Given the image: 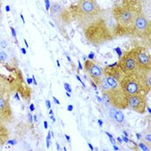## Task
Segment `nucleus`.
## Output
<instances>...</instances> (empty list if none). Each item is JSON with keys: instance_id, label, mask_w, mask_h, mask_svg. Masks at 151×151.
<instances>
[{"instance_id": "obj_1", "label": "nucleus", "mask_w": 151, "mask_h": 151, "mask_svg": "<svg viewBox=\"0 0 151 151\" xmlns=\"http://www.w3.org/2000/svg\"><path fill=\"white\" fill-rule=\"evenodd\" d=\"M83 31L87 42L93 45H101L116 38V23L111 8L102 9L95 21Z\"/></svg>"}, {"instance_id": "obj_2", "label": "nucleus", "mask_w": 151, "mask_h": 151, "mask_svg": "<svg viewBox=\"0 0 151 151\" xmlns=\"http://www.w3.org/2000/svg\"><path fill=\"white\" fill-rule=\"evenodd\" d=\"M112 15L116 20V35H131L133 23L142 13V3L134 0H122L111 7Z\"/></svg>"}, {"instance_id": "obj_3", "label": "nucleus", "mask_w": 151, "mask_h": 151, "mask_svg": "<svg viewBox=\"0 0 151 151\" xmlns=\"http://www.w3.org/2000/svg\"><path fill=\"white\" fill-rule=\"evenodd\" d=\"M102 11L95 0H79L68 9L71 17L74 19L82 29L95 21Z\"/></svg>"}, {"instance_id": "obj_4", "label": "nucleus", "mask_w": 151, "mask_h": 151, "mask_svg": "<svg viewBox=\"0 0 151 151\" xmlns=\"http://www.w3.org/2000/svg\"><path fill=\"white\" fill-rule=\"evenodd\" d=\"M119 83L127 97L136 94L147 95L150 91V71L124 74Z\"/></svg>"}, {"instance_id": "obj_5", "label": "nucleus", "mask_w": 151, "mask_h": 151, "mask_svg": "<svg viewBox=\"0 0 151 151\" xmlns=\"http://www.w3.org/2000/svg\"><path fill=\"white\" fill-rule=\"evenodd\" d=\"M105 76L110 86V90L108 92H102L103 101L105 105L117 110L128 108V97L121 87L120 83L111 76Z\"/></svg>"}, {"instance_id": "obj_6", "label": "nucleus", "mask_w": 151, "mask_h": 151, "mask_svg": "<svg viewBox=\"0 0 151 151\" xmlns=\"http://www.w3.org/2000/svg\"><path fill=\"white\" fill-rule=\"evenodd\" d=\"M12 119V111L10 105V94L7 86L0 81V122L6 124Z\"/></svg>"}, {"instance_id": "obj_7", "label": "nucleus", "mask_w": 151, "mask_h": 151, "mask_svg": "<svg viewBox=\"0 0 151 151\" xmlns=\"http://www.w3.org/2000/svg\"><path fill=\"white\" fill-rule=\"evenodd\" d=\"M131 35L141 38L150 36V22L143 12L136 18L133 23Z\"/></svg>"}, {"instance_id": "obj_8", "label": "nucleus", "mask_w": 151, "mask_h": 151, "mask_svg": "<svg viewBox=\"0 0 151 151\" xmlns=\"http://www.w3.org/2000/svg\"><path fill=\"white\" fill-rule=\"evenodd\" d=\"M132 52L138 69L142 72L151 71L150 55L147 49L143 47H136L132 48Z\"/></svg>"}, {"instance_id": "obj_9", "label": "nucleus", "mask_w": 151, "mask_h": 151, "mask_svg": "<svg viewBox=\"0 0 151 151\" xmlns=\"http://www.w3.org/2000/svg\"><path fill=\"white\" fill-rule=\"evenodd\" d=\"M117 66L124 72V74H130L140 71L136 63V60L134 57L132 49L124 52L122 55V56L120 57L117 62Z\"/></svg>"}, {"instance_id": "obj_10", "label": "nucleus", "mask_w": 151, "mask_h": 151, "mask_svg": "<svg viewBox=\"0 0 151 151\" xmlns=\"http://www.w3.org/2000/svg\"><path fill=\"white\" fill-rule=\"evenodd\" d=\"M128 108L134 111L143 114L147 109V99L145 94H136L128 97Z\"/></svg>"}, {"instance_id": "obj_11", "label": "nucleus", "mask_w": 151, "mask_h": 151, "mask_svg": "<svg viewBox=\"0 0 151 151\" xmlns=\"http://www.w3.org/2000/svg\"><path fill=\"white\" fill-rule=\"evenodd\" d=\"M50 14L51 17L57 20L58 22H62L64 23H69L71 17L69 12L68 9H65L64 6L58 3H54L50 6Z\"/></svg>"}, {"instance_id": "obj_12", "label": "nucleus", "mask_w": 151, "mask_h": 151, "mask_svg": "<svg viewBox=\"0 0 151 151\" xmlns=\"http://www.w3.org/2000/svg\"><path fill=\"white\" fill-rule=\"evenodd\" d=\"M84 68L86 71V73L90 75L91 79L95 84H97L100 81V79L105 75L103 69L92 60H87L84 62Z\"/></svg>"}, {"instance_id": "obj_13", "label": "nucleus", "mask_w": 151, "mask_h": 151, "mask_svg": "<svg viewBox=\"0 0 151 151\" xmlns=\"http://www.w3.org/2000/svg\"><path fill=\"white\" fill-rule=\"evenodd\" d=\"M104 74L107 76H111L112 77L114 80H116V81H120L121 79L124 77V73L122 70L120 69V68L117 66V62H115L114 64L109 65L104 69Z\"/></svg>"}, {"instance_id": "obj_14", "label": "nucleus", "mask_w": 151, "mask_h": 151, "mask_svg": "<svg viewBox=\"0 0 151 151\" xmlns=\"http://www.w3.org/2000/svg\"><path fill=\"white\" fill-rule=\"evenodd\" d=\"M4 124L0 122V146L4 145L9 138V130Z\"/></svg>"}, {"instance_id": "obj_15", "label": "nucleus", "mask_w": 151, "mask_h": 151, "mask_svg": "<svg viewBox=\"0 0 151 151\" xmlns=\"http://www.w3.org/2000/svg\"><path fill=\"white\" fill-rule=\"evenodd\" d=\"M111 116L118 124H123L124 122V115L122 111H117V109L114 110L111 109Z\"/></svg>"}, {"instance_id": "obj_16", "label": "nucleus", "mask_w": 151, "mask_h": 151, "mask_svg": "<svg viewBox=\"0 0 151 151\" xmlns=\"http://www.w3.org/2000/svg\"><path fill=\"white\" fill-rule=\"evenodd\" d=\"M96 85H97L98 88L101 90V92H108L110 90V86H109L108 82L106 81V78H105V75L100 79V81L98 82Z\"/></svg>"}, {"instance_id": "obj_17", "label": "nucleus", "mask_w": 151, "mask_h": 151, "mask_svg": "<svg viewBox=\"0 0 151 151\" xmlns=\"http://www.w3.org/2000/svg\"><path fill=\"white\" fill-rule=\"evenodd\" d=\"M141 141H142V142H143L144 144H146L150 149L151 147V135L150 133H149V134H147V135H145L144 137H141L140 138Z\"/></svg>"}, {"instance_id": "obj_18", "label": "nucleus", "mask_w": 151, "mask_h": 151, "mask_svg": "<svg viewBox=\"0 0 151 151\" xmlns=\"http://www.w3.org/2000/svg\"><path fill=\"white\" fill-rule=\"evenodd\" d=\"M8 54L4 49H0V63L5 62L8 60Z\"/></svg>"}, {"instance_id": "obj_19", "label": "nucleus", "mask_w": 151, "mask_h": 151, "mask_svg": "<svg viewBox=\"0 0 151 151\" xmlns=\"http://www.w3.org/2000/svg\"><path fill=\"white\" fill-rule=\"evenodd\" d=\"M0 47H1L3 49L6 48V47H8V41L5 40V39H1V40H0Z\"/></svg>"}, {"instance_id": "obj_20", "label": "nucleus", "mask_w": 151, "mask_h": 151, "mask_svg": "<svg viewBox=\"0 0 151 151\" xmlns=\"http://www.w3.org/2000/svg\"><path fill=\"white\" fill-rule=\"evenodd\" d=\"M138 146H139L140 148H141V149H142V150H150V148H149V147H148V146H147V145H146V144H144V143H143V142H140L139 144H138Z\"/></svg>"}, {"instance_id": "obj_21", "label": "nucleus", "mask_w": 151, "mask_h": 151, "mask_svg": "<svg viewBox=\"0 0 151 151\" xmlns=\"http://www.w3.org/2000/svg\"><path fill=\"white\" fill-rule=\"evenodd\" d=\"M105 135H107V136L109 137L110 141H111V142L112 143V145H115V144H116V141H115V139L113 138L112 135H111V134H110V133H108V132H105Z\"/></svg>"}, {"instance_id": "obj_22", "label": "nucleus", "mask_w": 151, "mask_h": 151, "mask_svg": "<svg viewBox=\"0 0 151 151\" xmlns=\"http://www.w3.org/2000/svg\"><path fill=\"white\" fill-rule=\"evenodd\" d=\"M64 87H65V89L67 90L68 93H71L72 92V88H71L70 85H68V83H64Z\"/></svg>"}, {"instance_id": "obj_23", "label": "nucleus", "mask_w": 151, "mask_h": 151, "mask_svg": "<svg viewBox=\"0 0 151 151\" xmlns=\"http://www.w3.org/2000/svg\"><path fill=\"white\" fill-rule=\"evenodd\" d=\"M50 139H51V137H50V132H48L47 134V147L49 148L50 146Z\"/></svg>"}, {"instance_id": "obj_24", "label": "nucleus", "mask_w": 151, "mask_h": 151, "mask_svg": "<svg viewBox=\"0 0 151 151\" xmlns=\"http://www.w3.org/2000/svg\"><path fill=\"white\" fill-rule=\"evenodd\" d=\"M115 50H116V52L118 54V56H119V58L122 56V55H123V52L121 51V49H120V47H116L115 48Z\"/></svg>"}, {"instance_id": "obj_25", "label": "nucleus", "mask_w": 151, "mask_h": 151, "mask_svg": "<svg viewBox=\"0 0 151 151\" xmlns=\"http://www.w3.org/2000/svg\"><path fill=\"white\" fill-rule=\"evenodd\" d=\"M45 4H46V10L48 11L50 9V4H49V1L48 0H45Z\"/></svg>"}, {"instance_id": "obj_26", "label": "nucleus", "mask_w": 151, "mask_h": 151, "mask_svg": "<svg viewBox=\"0 0 151 151\" xmlns=\"http://www.w3.org/2000/svg\"><path fill=\"white\" fill-rule=\"evenodd\" d=\"M46 106L47 109H50L51 108V104H50V101L49 100H46Z\"/></svg>"}, {"instance_id": "obj_27", "label": "nucleus", "mask_w": 151, "mask_h": 151, "mask_svg": "<svg viewBox=\"0 0 151 151\" xmlns=\"http://www.w3.org/2000/svg\"><path fill=\"white\" fill-rule=\"evenodd\" d=\"M76 78H77V79H78V81H79L81 82V83L82 85H83V86H84V87H85V86H85V84H84V83H83V81H81V78H80V76H79V75H76Z\"/></svg>"}, {"instance_id": "obj_28", "label": "nucleus", "mask_w": 151, "mask_h": 151, "mask_svg": "<svg viewBox=\"0 0 151 151\" xmlns=\"http://www.w3.org/2000/svg\"><path fill=\"white\" fill-rule=\"evenodd\" d=\"M122 138H123V140H124L125 142H129V140L128 139V137H127L126 136H123V137H122Z\"/></svg>"}, {"instance_id": "obj_29", "label": "nucleus", "mask_w": 151, "mask_h": 151, "mask_svg": "<svg viewBox=\"0 0 151 151\" xmlns=\"http://www.w3.org/2000/svg\"><path fill=\"white\" fill-rule=\"evenodd\" d=\"M93 57H94V54L92 52V53H90V54H89V55H88V59H89V60H93Z\"/></svg>"}, {"instance_id": "obj_30", "label": "nucleus", "mask_w": 151, "mask_h": 151, "mask_svg": "<svg viewBox=\"0 0 151 151\" xmlns=\"http://www.w3.org/2000/svg\"><path fill=\"white\" fill-rule=\"evenodd\" d=\"M11 30H12V35L14 36V37H16V31H15V29L12 28V27H11Z\"/></svg>"}, {"instance_id": "obj_31", "label": "nucleus", "mask_w": 151, "mask_h": 151, "mask_svg": "<svg viewBox=\"0 0 151 151\" xmlns=\"http://www.w3.org/2000/svg\"><path fill=\"white\" fill-rule=\"evenodd\" d=\"M29 109H30V111H35V106L33 104H31L30 106H29Z\"/></svg>"}, {"instance_id": "obj_32", "label": "nucleus", "mask_w": 151, "mask_h": 151, "mask_svg": "<svg viewBox=\"0 0 151 151\" xmlns=\"http://www.w3.org/2000/svg\"><path fill=\"white\" fill-rule=\"evenodd\" d=\"M53 99H54V101H55V103H56L57 105H60V101H59L58 99L55 98V97H53Z\"/></svg>"}, {"instance_id": "obj_33", "label": "nucleus", "mask_w": 151, "mask_h": 151, "mask_svg": "<svg viewBox=\"0 0 151 151\" xmlns=\"http://www.w3.org/2000/svg\"><path fill=\"white\" fill-rule=\"evenodd\" d=\"M73 105H70L68 106V110L69 111H73Z\"/></svg>"}, {"instance_id": "obj_34", "label": "nucleus", "mask_w": 151, "mask_h": 151, "mask_svg": "<svg viewBox=\"0 0 151 151\" xmlns=\"http://www.w3.org/2000/svg\"><path fill=\"white\" fill-rule=\"evenodd\" d=\"M28 116H29V122H30V123H32V116H31V114H30V113H29V114H28Z\"/></svg>"}, {"instance_id": "obj_35", "label": "nucleus", "mask_w": 151, "mask_h": 151, "mask_svg": "<svg viewBox=\"0 0 151 151\" xmlns=\"http://www.w3.org/2000/svg\"><path fill=\"white\" fill-rule=\"evenodd\" d=\"M7 143H10V144L14 145V144L16 143V142H15V141H13V140H12V141H7Z\"/></svg>"}, {"instance_id": "obj_36", "label": "nucleus", "mask_w": 151, "mask_h": 151, "mask_svg": "<svg viewBox=\"0 0 151 151\" xmlns=\"http://www.w3.org/2000/svg\"><path fill=\"white\" fill-rule=\"evenodd\" d=\"M98 123H99V126H102V125H103V121H102V120L99 119V120H98Z\"/></svg>"}, {"instance_id": "obj_37", "label": "nucleus", "mask_w": 151, "mask_h": 151, "mask_svg": "<svg viewBox=\"0 0 151 151\" xmlns=\"http://www.w3.org/2000/svg\"><path fill=\"white\" fill-rule=\"evenodd\" d=\"M78 63H79V68H80V70L83 69V67H82L81 62H80V61H78Z\"/></svg>"}, {"instance_id": "obj_38", "label": "nucleus", "mask_w": 151, "mask_h": 151, "mask_svg": "<svg viewBox=\"0 0 151 151\" xmlns=\"http://www.w3.org/2000/svg\"><path fill=\"white\" fill-rule=\"evenodd\" d=\"M88 146H89V148L91 149V150H94V149H93V145H92V143H90V142H89V143H88Z\"/></svg>"}, {"instance_id": "obj_39", "label": "nucleus", "mask_w": 151, "mask_h": 151, "mask_svg": "<svg viewBox=\"0 0 151 151\" xmlns=\"http://www.w3.org/2000/svg\"><path fill=\"white\" fill-rule=\"evenodd\" d=\"M21 51H22V53H23V55H26V50L23 47H21Z\"/></svg>"}, {"instance_id": "obj_40", "label": "nucleus", "mask_w": 151, "mask_h": 151, "mask_svg": "<svg viewBox=\"0 0 151 151\" xmlns=\"http://www.w3.org/2000/svg\"><path fill=\"white\" fill-rule=\"evenodd\" d=\"M44 128L47 129V121H44Z\"/></svg>"}, {"instance_id": "obj_41", "label": "nucleus", "mask_w": 151, "mask_h": 151, "mask_svg": "<svg viewBox=\"0 0 151 151\" xmlns=\"http://www.w3.org/2000/svg\"><path fill=\"white\" fill-rule=\"evenodd\" d=\"M65 137H66V138L68 140V142H70V137L69 136H68V135H65Z\"/></svg>"}, {"instance_id": "obj_42", "label": "nucleus", "mask_w": 151, "mask_h": 151, "mask_svg": "<svg viewBox=\"0 0 151 151\" xmlns=\"http://www.w3.org/2000/svg\"><path fill=\"white\" fill-rule=\"evenodd\" d=\"M113 149H114L115 150H119V149H118V147H116V144H115V145H113Z\"/></svg>"}, {"instance_id": "obj_43", "label": "nucleus", "mask_w": 151, "mask_h": 151, "mask_svg": "<svg viewBox=\"0 0 151 151\" xmlns=\"http://www.w3.org/2000/svg\"><path fill=\"white\" fill-rule=\"evenodd\" d=\"M50 118L53 120V122H55V117H54V116H53V115H51V116H50Z\"/></svg>"}, {"instance_id": "obj_44", "label": "nucleus", "mask_w": 151, "mask_h": 151, "mask_svg": "<svg viewBox=\"0 0 151 151\" xmlns=\"http://www.w3.org/2000/svg\"><path fill=\"white\" fill-rule=\"evenodd\" d=\"M33 81V80L32 79H28V82H29V84H31Z\"/></svg>"}, {"instance_id": "obj_45", "label": "nucleus", "mask_w": 151, "mask_h": 151, "mask_svg": "<svg viewBox=\"0 0 151 151\" xmlns=\"http://www.w3.org/2000/svg\"><path fill=\"white\" fill-rule=\"evenodd\" d=\"M137 139H140V138L142 137H141V134H138V133H137Z\"/></svg>"}, {"instance_id": "obj_46", "label": "nucleus", "mask_w": 151, "mask_h": 151, "mask_svg": "<svg viewBox=\"0 0 151 151\" xmlns=\"http://www.w3.org/2000/svg\"><path fill=\"white\" fill-rule=\"evenodd\" d=\"M32 80H33V82H34V84H35V85H37V83H36V81H35V77H33V79H32Z\"/></svg>"}, {"instance_id": "obj_47", "label": "nucleus", "mask_w": 151, "mask_h": 151, "mask_svg": "<svg viewBox=\"0 0 151 151\" xmlns=\"http://www.w3.org/2000/svg\"><path fill=\"white\" fill-rule=\"evenodd\" d=\"M117 141L121 143V142H122V139H121V137H117Z\"/></svg>"}, {"instance_id": "obj_48", "label": "nucleus", "mask_w": 151, "mask_h": 151, "mask_svg": "<svg viewBox=\"0 0 151 151\" xmlns=\"http://www.w3.org/2000/svg\"><path fill=\"white\" fill-rule=\"evenodd\" d=\"M6 11L7 12H10V6H6Z\"/></svg>"}, {"instance_id": "obj_49", "label": "nucleus", "mask_w": 151, "mask_h": 151, "mask_svg": "<svg viewBox=\"0 0 151 151\" xmlns=\"http://www.w3.org/2000/svg\"><path fill=\"white\" fill-rule=\"evenodd\" d=\"M16 99L19 100V98H18V93H16Z\"/></svg>"}, {"instance_id": "obj_50", "label": "nucleus", "mask_w": 151, "mask_h": 151, "mask_svg": "<svg viewBox=\"0 0 151 151\" xmlns=\"http://www.w3.org/2000/svg\"><path fill=\"white\" fill-rule=\"evenodd\" d=\"M24 43H25V45L27 47H29V45H28V43H27V42H26V40H24Z\"/></svg>"}, {"instance_id": "obj_51", "label": "nucleus", "mask_w": 151, "mask_h": 151, "mask_svg": "<svg viewBox=\"0 0 151 151\" xmlns=\"http://www.w3.org/2000/svg\"><path fill=\"white\" fill-rule=\"evenodd\" d=\"M56 145H57V150H60V145H59V143H56Z\"/></svg>"}, {"instance_id": "obj_52", "label": "nucleus", "mask_w": 151, "mask_h": 151, "mask_svg": "<svg viewBox=\"0 0 151 151\" xmlns=\"http://www.w3.org/2000/svg\"><path fill=\"white\" fill-rule=\"evenodd\" d=\"M49 111H49V114H50V115H52V114H53V111H52L51 109H49Z\"/></svg>"}, {"instance_id": "obj_53", "label": "nucleus", "mask_w": 151, "mask_h": 151, "mask_svg": "<svg viewBox=\"0 0 151 151\" xmlns=\"http://www.w3.org/2000/svg\"><path fill=\"white\" fill-rule=\"evenodd\" d=\"M124 136H126V137L128 136V134H127V132H126V131H124Z\"/></svg>"}, {"instance_id": "obj_54", "label": "nucleus", "mask_w": 151, "mask_h": 151, "mask_svg": "<svg viewBox=\"0 0 151 151\" xmlns=\"http://www.w3.org/2000/svg\"><path fill=\"white\" fill-rule=\"evenodd\" d=\"M33 117H34V120H35V122H36V121H37V118H36V116H33Z\"/></svg>"}, {"instance_id": "obj_55", "label": "nucleus", "mask_w": 151, "mask_h": 151, "mask_svg": "<svg viewBox=\"0 0 151 151\" xmlns=\"http://www.w3.org/2000/svg\"><path fill=\"white\" fill-rule=\"evenodd\" d=\"M134 1H138V2H141V3H142L144 0H134Z\"/></svg>"}, {"instance_id": "obj_56", "label": "nucleus", "mask_w": 151, "mask_h": 151, "mask_svg": "<svg viewBox=\"0 0 151 151\" xmlns=\"http://www.w3.org/2000/svg\"><path fill=\"white\" fill-rule=\"evenodd\" d=\"M21 18H22V20H23V23H24V18H23V15H21Z\"/></svg>"}, {"instance_id": "obj_57", "label": "nucleus", "mask_w": 151, "mask_h": 151, "mask_svg": "<svg viewBox=\"0 0 151 151\" xmlns=\"http://www.w3.org/2000/svg\"><path fill=\"white\" fill-rule=\"evenodd\" d=\"M66 94H67V96H68V97H71V95H70L69 93H67Z\"/></svg>"}, {"instance_id": "obj_58", "label": "nucleus", "mask_w": 151, "mask_h": 151, "mask_svg": "<svg viewBox=\"0 0 151 151\" xmlns=\"http://www.w3.org/2000/svg\"><path fill=\"white\" fill-rule=\"evenodd\" d=\"M57 65H58V67H60V62H59V60H57Z\"/></svg>"}, {"instance_id": "obj_59", "label": "nucleus", "mask_w": 151, "mask_h": 151, "mask_svg": "<svg viewBox=\"0 0 151 151\" xmlns=\"http://www.w3.org/2000/svg\"><path fill=\"white\" fill-rule=\"evenodd\" d=\"M0 13H1V1H0Z\"/></svg>"}]
</instances>
